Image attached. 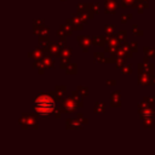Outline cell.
<instances>
[{
  "mask_svg": "<svg viewBox=\"0 0 155 155\" xmlns=\"http://www.w3.org/2000/svg\"><path fill=\"white\" fill-rule=\"evenodd\" d=\"M34 109L40 116H47L54 109V103L50 97L42 96V97H39L34 103Z\"/></svg>",
  "mask_w": 155,
  "mask_h": 155,
  "instance_id": "obj_1",
  "label": "cell"
}]
</instances>
